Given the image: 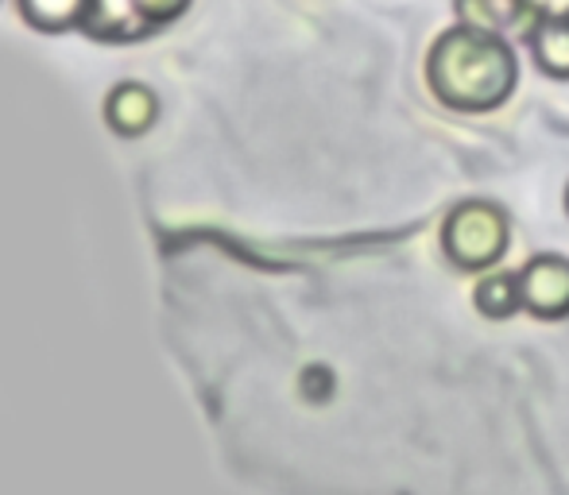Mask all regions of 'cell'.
<instances>
[{"instance_id": "cell-1", "label": "cell", "mask_w": 569, "mask_h": 495, "mask_svg": "<svg viewBox=\"0 0 569 495\" xmlns=\"http://www.w3.org/2000/svg\"><path fill=\"white\" fill-rule=\"evenodd\" d=\"M427 85L453 113H496L519 85V59L508 36L453 23L427 51Z\"/></svg>"}, {"instance_id": "cell-2", "label": "cell", "mask_w": 569, "mask_h": 495, "mask_svg": "<svg viewBox=\"0 0 569 495\" xmlns=\"http://www.w3.org/2000/svg\"><path fill=\"white\" fill-rule=\"evenodd\" d=\"M511 244V218L500 202L469 198L453 205L442 221V252L457 271L485 275L508 255Z\"/></svg>"}, {"instance_id": "cell-3", "label": "cell", "mask_w": 569, "mask_h": 495, "mask_svg": "<svg viewBox=\"0 0 569 495\" xmlns=\"http://www.w3.org/2000/svg\"><path fill=\"white\" fill-rule=\"evenodd\" d=\"M519 291L523 310L539 322H562L569 317V255L539 252L519 267Z\"/></svg>"}, {"instance_id": "cell-4", "label": "cell", "mask_w": 569, "mask_h": 495, "mask_svg": "<svg viewBox=\"0 0 569 495\" xmlns=\"http://www.w3.org/2000/svg\"><path fill=\"white\" fill-rule=\"evenodd\" d=\"M457 23L492 31V36H508V31H531L539 16L531 12L527 0H453Z\"/></svg>"}, {"instance_id": "cell-5", "label": "cell", "mask_w": 569, "mask_h": 495, "mask_svg": "<svg viewBox=\"0 0 569 495\" xmlns=\"http://www.w3.org/2000/svg\"><path fill=\"white\" fill-rule=\"evenodd\" d=\"M472 306H477L480 317H488V322H508V317H516L519 310H523V291H519V271L511 275V271H485V275H477V283H472Z\"/></svg>"}, {"instance_id": "cell-6", "label": "cell", "mask_w": 569, "mask_h": 495, "mask_svg": "<svg viewBox=\"0 0 569 495\" xmlns=\"http://www.w3.org/2000/svg\"><path fill=\"white\" fill-rule=\"evenodd\" d=\"M527 47H531V59L542 74L569 82V16L539 20L527 31Z\"/></svg>"}, {"instance_id": "cell-7", "label": "cell", "mask_w": 569, "mask_h": 495, "mask_svg": "<svg viewBox=\"0 0 569 495\" xmlns=\"http://www.w3.org/2000/svg\"><path fill=\"white\" fill-rule=\"evenodd\" d=\"M90 0H20V16L39 31H67L86 16Z\"/></svg>"}, {"instance_id": "cell-8", "label": "cell", "mask_w": 569, "mask_h": 495, "mask_svg": "<svg viewBox=\"0 0 569 495\" xmlns=\"http://www.w3.org/2000/svg\"><path fill=\"white\" fill-rule=\"evenodd\" d=\"M132 4L148 23H171L174 16L187 12L190 0H132Z\"/></svg>"}, {"instance_id": "cell-9", "label": "cell", "mask_w": 569, "mask_h": 495, "mask_svg": "<svg viewBox=\"0 0 569 495\" xmlns=\"http://www.w3.org/2000/svg\"><path fill=\"white\" fill-rule=\"evenodd\" d=\"M302 383H307V387H318V403H326V398L333 395V372L322 368V364L302 372Z\"/></svg>"}, {"instance_id": "cell-10", "label": "cell", "mask_w": 569, "mask_h": 495, "mask_svg": "<svg viewBox=\"0 0 569 495\" xmlns=\"http://www.w3.org/2000/svg\"><path fill=\"white\" fill-rule=\"evenodd\" d=\"M531 4V12L539 16V20H550V16H569V0H527Z\"/></svg>"}, {"instance_id": "cell-11", "label": "cell", "mask_w": 569, "mask_h": 495, "mask_svg": "<svg viewBox=\"0 0 569 495\" xmlns=\"http://www.w3.org/2000/svg\"><path fill=\"white\" fill-rule=\"evenodd\" d=\"M566 213H569V186H566Z\"/></svg>"}]
</instances>
